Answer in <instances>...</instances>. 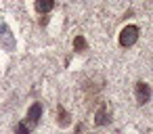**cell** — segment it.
Here are the masks:
<instances>
[{"label":"cell","mask_w":153,"mask_h":134,"mask_svg":"<svg viewBox=\"0 0 153 134\" xmlns=\"http://www.w3.org/2000/svg\"><path fill=\"white\" fill-rule=\"evenodd\" d=\"M40 115H42V105L40 103H34L30 109H27V115H25V119L17 126V134H30L36 126H38V121H40Z\"/></svg>","instance_id":"6da1fadb"},{"label":"cell","mask_w":153,"mask_h":134,"mask_svg":"<svg viewBox=\"0 0 153 134\" xmlns=\"http://www.w3.org/2000/svg\"><path fill=\"white\" fill-rule=\"evenodd\" d=\"M136 40H138V27H136V25H126V27L120 32V46L130 48V46L136 44Z\"/></svg>","instance_id":"7a4b0ae2"},{"label":"cell","mask_w":153,"mask_h":134,"mask_svg":"<svg viewBox=\"0 0 153 134\" xmlns=\"http://www.w3.org/2000/svg\"><path fill=\"white\" fill-rule=\"evenodd\" d=\"M134 96H136V103H138V105L149 103V98H151V86L145 84V82H138V84L134 86Z\"/></svg>","instance_id":"3957f363"},{"label":"cell","mask_w":153,"mask_h":134,"mask_svg":"<svg viewBox=\"0 0 153 134\" xmlns=\"http://www.w3.org/2000/svg\"><path fill=\"white\" fill-rule=\"evenodd\" d=\"M36 11L38 13H51L55 9V0H36Z\"/></svg>","instance_id":"277c9868"},{"label":"cell","mask_w":153,"mask_h":134,"mask_svg":"<svg viewBox=\"0 0 153 134\" xmlns=\"http://www.w3.org/2000/svg\"><path fill=\"white\" fill-rule=\"evenodd\" d=\"M94 124H97V126H105V124H109V111H107V107H101V109L97 111V115H94Z\"/></svg>","instance_id":"5b68a950"},{"label":"cell","mask_w":153,"mask_h":134,"mask_svg":"<svg viewBox=\"0 0 153 134\" xmlns=\"http://www.w3.org/2000/svg\"><path fill=\"white\" fill-rule=\"evenodd\" d=\"M74 50H76V53H84V50H88V42H86L84 36H76V38H74Z\"/></svg>","instance_id":"8992f818"},{"label":"cell","mask_w":153,"mask_h":134,"mask_svg":"<svg viewBox=\"0 0 153 134\" xmlns=\"http://www.w3.org/2000/svg\"><path fill=\"white\" fill-rule=\"evenodd\" d=\"M59 126H69V115H67V111L63 109V107H59Z\"/></svg>","instance_id":"52a82bcc"}]
</instances>
